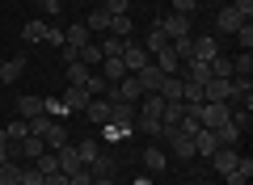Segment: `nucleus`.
<instances>
[{
  "instance_id": "obj_12",
  "label": "nucleus",
  "mask_w": 253,
  "mask_h": 185,
  "mask_svg": "<svg viewBox=\"0 0 253 185\" xmlns=\"http://www.w3.org/2000/svg\"><path fill=\"white\" fill-rule=\"evenodd\" d=\"M241 26H245V21H241V13H236L232 4L215 13V30H219V34H236V30H241Z\"/></svg>"
},
{
  "instance_id": "obj_26",
  "label": "nucleus",
  "mask_w": 253,
  "mask_h": 185,
  "mask_svg": "<svg viewBox=\"0 0 253 185\" xmlns=\"http://www.w3.org/2000/svg\"><path fill=\"white\" fill-rule=\"evenodd\" d=\"M173 55H177V59L181 63H190V59H194V34H186V38H173Z\"/></svg>"
},
{
  "instance_id": "obj_41",
  "label": "nucleus",
  "mask_w": 253,
  "mask_h": 185,
  "mask_svg": "<svg viewBox=\"0 0 253 185\" xmlns=\"http://www.w3.org/2000/svg\"><path fill=\"white\" fill-rule=\"evenodd\" d=\"M17 185H42V173H38L34 164H30V168H21V177H17Z\"/></svg>"
},
{
  "instance_id": "obj_55",
  "label": "nucleus",
  "mask_w": 253,
  "mask_h": 185,
  "mask_svg": "<svg viewBox=\"0 0 253 185\" xmlns=\"http://www.w3.org/2000/svg\"><path fill=\"white\" fill-rule=\"evenodd\" d=\"M199 4H207V0H199Z\"/></svg>"
},
{
  "instance_id": "obj_32",
  "label": "nucleus",
  "mask_w": 253,
  "mask_h": 185,
  "mask_svg": "<svg viewBox=\"0 0 253 185\" xmlns=\"http://www.w3.org/2000/svg\"><path fill=\"white\" fill-rule=\"evenodd\" d=\"M161 97H165V101H181V76H165Z\"/></svg>"
},
{
  "instance_id": "obj_17",
  "label": "nucleus",
  "mask_w": 253,
  "mask_h": 185,
  "mask_svg": "<svg viewBox=\"0 0 253 185\" xmlns=\"http://www.w3.org/2000/svg\"><path fill=\"white\" fill-rule=\"evenodd\" d=\"M84 114H89V122L106 126V122H110V101H106V97H93L89 106H84Z\"/></svg>"
},
{
  "instance_id": "obj_27",
  "label": "nucleus",
  "mask_w": 253,
  "mask_h": 185,
  "mask_svg": "<svg viewBox=\"0 0 253 185\" xmlns=\"http://www.w3.org/2000/svg\"><path fill=\"white\" fill-rule=\"evenodd\" d=\"M30 164H34V168H38L42 177L59 173V156H55V151H42V156H38V160H30Z\"/></svg>"
},
{
  "instance_id": "obj_21",
  "label": "nucleus",
  "mask_w": 253,
  "mask_h": 185,
  "mask_svg": "<svg viewBox=\"0 0 253 185\" xmlns=\"http://www.w3.org/2000/svg\"><path fill=\"white\" fill-rule=\"evenodd\" d=\"M21 72H26V59H4L0 63V80H4V84H13V80H21Z\"/></svg>"
},
{
  "instance_id": "obj_40",
  "label": "nucleus",
  "mask_w": 253,
  "mask_h": 185,
  "mask_svg": "<svg viewBox=\"0 0 253 185\" xmlns=\"http://www.w3.org/2000/svg\"><path fill=\"white\" fill-rule=\"evenodd\" d=\"M236 42H241V51H253V26H249V21L236 30Z\"/></svg>"
},
{
  "instance_id": "obj_31",
  "label": "nucleus",
  "mask_w": 253,
  "mask_h": 185,
  "mask_svg": "<svg viewBox=\"0 0 253 185\" xmlns=\"http://www.w3.org/2000/svg\"><path fill=\"white\" fill-rule=\"evenodd\" d=\"M84 93H89V97H106V93H110V80H101L97 72H89V80H84Z\"/></svg>"
},
{
  "instance_id": "obj_35",
  "label": "nucleus",
  "mask_w": 253,
  "mask_h": 185,
  "mask_svg": "<svg viewBox=\"0 0 253 185\" xmlns=\"http://www.w3.org/2000/svg\"><path fill=\"white\" fill-rule=\"evenodd\" d=\"M21 38H26L30 46H38V42H42V38H46V26H42V21H30V26L21 30Z\"/></svg>"
},
{
  "instance_id": "obj_50",
  "label": "nucleus",
  "mask_w": 253,
  "mask_h": 185,
  "mask_svg": "<svg viewBox=\"0 0 253 185\" xmlns=\"http://www.w3.org/2000/svg\"><path fill=\"white\" fill-rule=\"evenodd\" d=\"M72 185H93V173H89V168H81V173H72Z\"/></svg>"
},
{
  "instance_id": "obj_9",
  "label": "nucleus",
  "mask_w": 253,
  "mask_h": 185,
  "mask_svg": "<svg viewBox=\"0 0 253 185\" xmlns=\"http://www.w3.org/2000/svg\"><path fill=\"white\" fill-rule=\"evenodd\" d=\"M215 55H219V38H215V34H199V38H194V59L211 63Z\"/></svg>"
},
{
  "instance_id": "obj_29",
  "label": "nucleus",
  "mask_w": 253,
  "mask_h": 185,
  "mask_svg": "<svg viewBox=\"0 0 253 185\" xmlns=\"http://www.w3.org/2000/svg\"><path fill=\"white\" fill-rule=\"evenodd\" d=\"M84 168H89V173H93V177H114V160H110V156H106V151H101V156H97V160H89V164H84Z\"/></svg>"
},
{
  "instance_id": "obj_3",
  "label": "nucleus",
  "mask_w": 253,
  "mask_h": 185,
  "mask_svg": "<svg viewBox=\"0 0 253 185\" xmlns=\"http://www.w3.org/2000/svg\"><path fill=\"white\" fill-rule=\"evenodd\" d=\"M144 63H152V55L144 51V42H135V38H126V51H123V68H126V72H139Z\"/></svg>"
},
{
  "instance_id": "obj_16",
  "label": "nucleus",
  "mask_w": 253,
  "mask_h": 185,
  "mask_svg": "<svg viewBox=\"0 0 253 185\" xmlns=\"http://www.w3.org/2000/svg\"><path fill=\"white\" fill-rule=\"evenodd\" d=\"M139 101H144V110H139L135 118H156V122H161V110H165V97H161V93H144Z\"/></svg>"
},
{
  "instance_id": "obj_22",
  "label": "nucleus",
  "mask_w": 253,
  "mask_h": 185,
  "mask_svg": "<svg viewBox=\"0 0 253 185\" xmlns=\"http://www.w3.org/2000/svg\"><path fill=\"white\" fill-rule=\"evenodd\" d=\"M181 118H186V101H165V110H161V122H165V126H177Z\"/></svg>"
},
{
  "instance_id": "obj_42",
  "label": "nucleus",
  "mask_w": 253,
  "mask_h": 185,
  "mask_svg": "<svg viewBox=\"0 0 253 185\" xmlns=\"http://www.w3.org/2000/svg\"><path fill=\"white\" fill-rule=\"evenodd\" d=\"M194 9H199V0H173V13L181 17H194Z\"/></svg>"
},
{
  "instance_id": "obj_13",
  "label": "nucleus",
  "mask_w": 253,
  "mask_h": 185,
  "mask_svg": "<svg viewBox=\"0 0 253 185\" xmlns=\"http://www.w3.org/2000/svg\"><path fill=\"white\" fill-rule=\"evenodd\" d=\"M17 114L26 118V122H30V118H38V114H46V97H34V93H26V97L17 101Z\"/></svg>"
},
{
  "instance_id": "obj_33",
  "label": "nucleus",
  "mask_w": 253,
  "mask_h": 185,
  "mask_svg": "<svg viewBox=\"0 0 253 185\" xmlns=\"http://www.w3.org/2000/svg\"><path fill=\"white\" fill-rule=\"evenodd\" d=\"M76 151H81V164H89V160L101 156V143L97 139H81V143H76Z\"/></svg>"
},
{
  "instance_id": "obj_18",
  "label": "nucleus",
  "mask_w": 253,
  "mask_h": 185,
  "mask_svg": "<svg viewBox=\"0 0 253 185\" xmlns=\"http://www.w3.org/2000/svg\"><path fill=\"white\" fill-rule=\"evenodd\" d=\"M84 42H93V38H89V30H84V21H81V26H68V30H63V46L81 51Z\"/></svg>"
},
{
  "instance_id": "obj_7",
  "label": "nucleus",
  "mask_w": 253,
  "mask_h": 185,
  "mask_svg": "<svg viewBox=\"0 0 253 185\" xmlns=\"http://www.w3.org/2000/svg\"><path fill=\"white\" fill-rule=\"evenodd\" d=\"M55 156H59V173H68V177L84 168V164H81V151H76V143H63V148L55 151Z\"/></svg>"
},
{
  "instance_id": "obj_8",
  "label": "nucleus",
  "mask_w": 253,
  "mask_h": 185,
  "mask_svg": "<svg viewBox=\"0 0 253 185\" xmlns=\"http://www.w3.org/2000/svg\"><path fill=\"white\" fill-rule=\"evenodd\" d=\"M228 97H232V80L211 76L207 84H203V101H228Z\"/></svg>"
},
{
  "instance_id": "obj_48",
  "label": "nucleus",
  "mask_w": 253,
  "mask_h": 185,
  "mask_svg": "<svg viewBox=\"0 0 253 185\" xmlns=\"http://www.w3.org/2000/svg\"><path fill=\"white\" fill-rule=\"evenodd\" d=\"M59 114H68L63 101H59V97H46V118H59Z\"/></svg>"
},
{
  "instance_id": "obj_54",
  "label": "nucleus",
  "mask_w": 253,
  "mask_h": 185,
  "mask_svg": "<svg viewBox=\"0 0 253 185\" xmlns=\"http://www.w3.org/2000/svg\"><path fill=\"white\" fill-rule=\"evenodd\" d=\"M135 185H152V177H144V173H139V177H135Z\"/></svg>"
},
{
  "instance_id": "obj_52",
  "label": "nucleus",
  "mask_w": 253,
  "mask_h": 185,
  "mask_svg": "<svg viewBox=\"0 0 253 185\" xmlns=\"http://www.w3.org/2000/svg\"><path fill=\"white\" fill-rule=\"evenodd\" d=\"M9 160H13L9 156V143H0V164H9Z\"/></svg>"
},
{
  "instance_id": "obj_5",
  "label": "nucleus",
  "mask_w": 253,
  "mask_h": 185,
  "mask_svg": "<svg viewBox=\"0 0 253 185\" xmlns=\"http://www.w3.org/2000/svg\"><path fill=\"white\" fill-rule=\"evenodd\" d=\"M156 26L165 30V38H169V42H173V38H186V34H190V17H181V13H169V17H161Z\"/></svg>"
},
{
  "instance_id": "obj_1",
  "label": "nucleus",
  "mask_w": 253,
  "mask_h": 185,
  "mask_svg": "<svg viewBox=\"0 0 253 185\" xmlns=\"http://www.w3.org/2000/svg\"><path fill=\"white\" fill-rule=\"evenodd\" d=\"M165 139H169V148H173V156L177 160H194V139H190V135H181L177 126H165Z\"/></svg>"
},
{
  "instance_id": "obj_11",
  "label": "nucleus",
  "mask_w": 253,
  "mask_h": 185,
  "mask_svg": "<svg viewBox=\"0 0 253 185\" xmlns=\"http://www.w3.org/2000/svg\"><path fill=\"white\" fill-rule=\"evenodd\" d=\"M236 160H241V156H236V148H215V151H211V168L224 173V177L236 168Z\"/></svg>"
},
{
  "instance_id": "obj_51",
  "label": "nucleus",
  "mask_w": 253,
  "mask_h": 185,
  "mask_svg": "<svg viewBox=\"0 0 253 185\" xmlns=\"http://www.w3.org/2000/svg\"><path fill=\"white\" fill-rule=\"evenodd\" d=\"M228 185H249V177H241V173L232 168V173H228Z\"/></svg>"
},
{
  "instance_id": "obj_10",
  "label": "nucleus",
  "mask_w": 253,
  "mask_h": 185,
  "mask_svg": "<svg viewBox=\"0 0 253 185\" xmlns=\"http://www.w3.org/2000/svg\"><path fill=\"white\" fill-rule=\"evenodd\" d=\"M42 143H46V151H59L63 143H72V139H68V131H63V122H59V118H51V126L42 131Z\"/></svg>"
},
{
  "instance_id": "obj_4",
  "label": "nucleus",
  "mask_w": 253,
  "mask_h": 185,
  "mask_svg": "<svg viewBox=\"0 0 253 185\" xmlns=\"http://www.w3.org/2000/svg\"><path fill=\"white\" fill-rule=\"evenodd\" d=\"M135 80H139V88H144V93H161V84H165V72L156 68V63H144V68L135 72Z\"/></svg>"
},
{
  "instance_id": "obj_36",
  "label": "nucleus",
  "mask_w": 253,
  "mask_h": 185,
  "mask_svg": "<svg viewBox=\"0 0 253 185\" xmlns=\"http://www.w3.org/2000/svg\"><path fill=\"white\" fill-rule=\"evenodd\" d=\"M84 30H110V13L106 9H93L89 17H84Z\"/></svg>"
},
{
  "instance_id": "obj_47",
  "label": "nucleus",
  "mask_w": 253,
  "mask_h": 185,
  "mask_svg": "<svg viewBox=\"0 0 253 185\" xmlns=\"http://www.w3.org/2000/svg\"><path fill=\"white\" fill-rule=\"evenodd\" d=\"M232 9L241 13V21H249L253 17V0H232Z\"/></svg>"
},
{
  "instance_id": "obj_25",
  "label": "nucleus",
  "mask_w": 253,
  "mask_h": 185,
  "mask_svg": "<svg viewBox=\"0 0 253 185\" xmlns=\"http://www.w3.org/2000/svg\"><path fill=\"white\" fill-rule=\"evenodd\" d=\"M249 76H253V55L241 51V55L232 59V80H249Z\"/></svg>"
},
{
  "instance_id": "obj_19",
  "label": "nucleus",
  "mask_w": 253,
  "mask_h": 185,
  "mask_svg": "<svg viewBox=\"0 0 253 185\" xmlns=\"http://www.w3.org/2000/svg\"><path fill=\"white\" fill-rule=\"evenodd\" d=\"M165 46H169V38H165V30L152 21V30L144 34V51H148V55H156V51H165Z\"/></svg>"
},
{
  "instance_id": "obj_37",
  "label": "nucleus",
  "mask_w": 253,
  "mask_h": 185,
  "mask_svg": "<svg viewBox=\"0 0 253 185\" xmlns=\"http://www.w3.org/2000/svg\"><path fill=\"white\" fill-rule=\"evenodd\" d=\"M211 76H219V80H232V59L215 55V59H211Z\"/></svg>"
},
{
  "instance_id": "obj_45",
  "label": "nucleus",
  "mask_w": 253,
  "mask_h": 185,
  "mask_svg": "<svg viewBox=\"0 0 253 185\" xmlns=\"http://www.w3.org/2000/svg\"><path fill=\"white\" fill-rule=\"evenodd\" d=\"M101 9H106L110 17H118V13H126V9H131V0H106Z\"/></svg>"
},
{
  "instance_id": "obj_2",
  "label": "nucleus",
  "mask_w": 253,
  "mask_h": 185,
  "mask_svg": "<svg viewBox=\"0 0 253 185\" xmlns=\"http://www.w3.org/2000/svg\"><path fill=\"white\" fill-rule=\"evenodd\" d=\"M135 114H139L135 101H110V126H118V131H126L135 122Z\"/></svg>"
},
{
  "instance_id": "obj_34",
  "label": "nucleus",
  "mask_w": 253,
  "mask_h": 185,
  "mask_svg": "<svg viewBox=\"0 0 253 185\" xmlns=\"http://www.w3.org/2000/svg\"><path fill=\"white\" fill-rule=\"evenodd\" d=\"M84 80H89V68H84L81 59H72V63H68V84H81L84 88Z\"/></svg>"
},
{
  "instance_id": "obj_39",
  "label": "nucleus",
  "mask_w": 253,
  "mask_h": 185,
  "mask_svg": "<svg viewBox=\"0 0 253 185\" xmlns=\"http://www.w3.org/2000/svg\"><path fill=\"white\" fill-rule=\"evenodd\" d=\"M4 135H9L13 143H17V139H26V135H30V126H26V118H17V122H9V126H4Z\"/></svg>"
},
{
  "instance_id": "obj_30",
  "label": "nucleus",
  "mask_w": 253,
  "mask_h": 185,
  "mask_svg": "<svg viewBox=\"0 0 253 185\" xmlns=\"http://www.w3.org/2000/svg\"><path fill=\"white\" fill-rule=\"evenodd\" d=\"M76 59H81V63H84V68H89V72H93V63H101V46H97V42H84V46H81V51H76Z\"/></svg>"
},
{
  "instance_id": "obj_20",
  "label": "nucleus",
  "mask_w": 253,
  "mask_h": 185,
  "mask_svg": "<svg viewBox=\"0 0 253 185\" xmlns=\"http://www.w3.org/2000/svg\"><path fill=\"white\" fill-rule=\"evenodd\" d=\"M131 30H135L131 13H118V17H110V30H106V34H114V38H131Z\"/></svg>"
},
{
  "instance_id": "obj_28",
  "label": "nucleus",
  "mask_w": 253,
  "mask_h": 185,
  "mask_svg": "<svg viewBox=\"0 0 253 185\" xmlns=\"http://www.w3.org/2000/svg\"><path fill=\"white\" fill-rule=\"evenodd\" d=\"M165 164H169V156H165L161 148H148V151H144V168H148V173H161Z\"/></svg>"
},
{
  "instance_id": "obj_44",
  "label": "nucleus",
  "mask_w": 253,
  "mask_h": 185,
  "mask_svg": "<svg viewBox=\"0 0 253 185\" xmlns=\"http://www.w3.org/2000/svg\"><path fill=\"white\" fill-rule=\"evenodd\" d=\"M38 9H42L46 17H59V13H63V0H38Z\"/></svg>"
},
{
  "instance_id": "obj_6",
  "label": "nucleus",
  "mask_w": 253,
  "mask_h": 185,
  "mask_svg": "<svg viewBox=\"0 0 253 185\" xmlns=\"http://www.w3.org/2000/svg\"><path fill=\"white\" fill-rule=\"evenodd\" d=\"M59 101H63V110H68V114H84V106H89L93 97H89V93H84L81 84H68V93H63Z\"/></svg>"
},
{
  "instance_id": "obj_14",
  "label": "nucleus",
  "mask_w": 253,
  "mask_h": 185,
  "mask_svg": "<svg viewBox=\"0 0 253 185\" xmlns=\"http://www.w3.org/2000/svg\"><path fill=\"white\" fill-rule=\"evenodd\" d=\"M152 63H156V68L165 72V76H181V72H177V68H181V59L173 55V46H165V51H156V55H152Z\"/></svg>"
},
{
  "instance_id": "obj_46",
  "label": "nucleus",
  "mask_w": 253,
  "mask_h": 185,
  "mask_svg": "<svg viewBox=\"0 0 253 185\" xmlns=\"http://www.w3.org/2000/svg\"><path fill=\"white\" fill-rule=\"evenodd\" d=\"M46 46H63V30L59 26H46V38H42Z\"/></svg>"
},
{
  "instance_id": "obj_53",
  "label": "nucleus",
  "mask_w": 253,
  "mask_h": 185,
  "mask_svg": "<svg viewBox=\"0 0 253 185\" xmlns=\"http://www.w3.org/2000/svg\"><path fill=\"white\" fill-rule=\"evenodd\" d=\"M93 185H114V177H93Z\"/></svg>"
},
{
  "instance_id": "obj_38",
  "label": "nucleus",
  "mask_w": 253,
  "mask_h": 185,
  "mask_svg": "<svg viewBox=\"0 0 253 185\" xmlns=\"http://www.w3.org/2000/svg\"><path fill=\"white\" fill-rule=\"evenodd\" d=\"M17 177H21V168L13 164V160H9V164H0V185H17Z\"/></svg>"
},
{
  "instance_id": "obj_43",
  "label": "nucleus",
  "mask_w": 253,
  "mask_h": 185,
  "mask_svg": "<svg viewBox=\"0 0 253 185\" xmlns=\"http://www.w3.org/2000/svg\"><path fill=\"white\" fill-rule=\"evenodd\" d=\"M135 126H144V135H161L165 122H156V118H135Z\"/></svg>"
},
{
  "instance_id": "obj_23",
  "label": "nucleus",
  "mask_w": 253,
  "mask_h": 185,
  "mask_svg": "<svg viewBox=\"0 0 253 185\" xmlns=\"http://www.w3.org/2000/svg\"><path fill=\"white\" fill-rule=\"evenodd\" d=\"M97 46H101V59H123V51H126V38L106 34V42H97Z\"/></svg>"
},
{
  "instance_id": "obj_15",
  "label": "nucleus",
  "mask_w": 253,
  "mask_h": 185,
  "mask_svg": "<svg viewBox=\"0 0 253 185\" xmlns=\"http://www.w3.org/2000/svg\"><path fill=\"white\" fill-rule=\"evenodd\" d=\"M219 148V139H215V131H199L194 135V156H203V160H211V151Z\"/></svg>"
},
{
  "instance_id": "obj_24",
  "label": "nucleus",
  "mask_w": 253,
  "mask_h": 185,
  "mask_svg": "<svg viewBox=\"0 0 253 185\" xmlns=\"http://www.w3.org/2000/svg\"><path fill=\"white\" fill-rule=\"evenodd\" d=\"M101 80H110V84H118V80L126 76V68H123V59H101V72H97Z\"/></svg>"
},
{
  "instance_id": "obj_49",
  "label": "nucleus",
  "mask_w": 253,
  "mask_h": 185,
  "mask_svg": "<svg viewBox=\"0 0 253 185\" xmlns=\"http://www.w3.org/2000/svg\"><path fill=\"white\" fill-rule=\"evenodd\" d=\"M42 185H72V177L68 173H51V177H42Z\"/></svg>"
}]
</instances>
